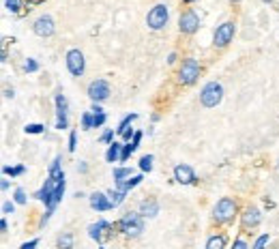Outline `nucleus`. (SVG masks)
<instances>
[{
  "label": "nucleus",
  "mask_w": 279,
  "mask_h": 249,
  "mask_svg": "<svg viewBox=\"0 0 279 249\" xmlns=\"http://www.w3.org/2000/svg\"><path fill=\"white\" fill-rule=\"evenodd\" d=\"M63 195H65V181H58V179H54V176H47L43 187H41L39 193H37V200L43 202L47 206V211H54L56 204L63 200Z\"/></svg>",
  "instance_id": "nucleus-1"
},
{
  "label": "nucleus",
  "mask_w": 279,
  "mask_h": 249,
  "mask_svg": "<svg viewBox=\"0 0 279 249\" xmlns=\"http://www.w3.org/2000/svg\"><path fill=\"white\" fill-rule=\"evenodd\" d=\"M236 217V202L232 198H221L213 209V221L215 223H230Z\"/></svg>",
  "instance_id": "nucleus-2"
},
{
  "label": "nucleus",
  "mask_w": 279,
  "mask_h": 249,
  "mask_svg": "<svg viewBox=\"0 0 279 249\" xmlns=\"http://www.w3.org/2000/svg\"><path fill=\"white\" fill-rule=\"evenodd\" d=\"M118 230L127 236H140L144 232V219L140 213H125L118 221Z\"/></svg>",
  "instance_id": "nucleus-3"
},
{
  "label": "nucleus",
  "mask_w": 279,
  "mask_h": 249,
  "mask_svg": "<svg viewBox=\"0 0 279 249\" xmlns=\"http://www.w3.org/2000/svg\"><path fill=\"white\" fill-rule=\"evenodd\" d=\"M223 99V86L219 84V82H209L202 92H200V101H202V106L204 108H215V106H219Z\"/></svg>",
  "instance_id": "nucleus-4"
},
{
  "label": "nucleus",
  "mask_w": 279,
  "mask_h": 249,
  "mask_svg": "<svg viewBox=\"0 0 279 249\" xmlns=\"http://www.w3.org/2000/svg\"><path fill=\"white\" fill-rule=\"evenodd\" d=\"M200 62L195 60V58H187V60H183V65L179 69V82L183 86H191L195 80L200 78Z\"/></svg>",
  "instance_id": "nucleus-5"
},
{
  "label": "nucleus",
  "mask_w": 279,
  "mask_h": 249,
  "mask_svg": "<svg viewBox=\"0 0 279 249\" xmlns=\"http://www.w3.org/2000/svg\"><path fill=\"white\" fill-rule=\"evenodd\" d=\"M168 17H170V11H168V7L165 5H155L148 15H146V26L150 30H161L165 24H168Z\"/></svg>",
  "instance_id": "nucleus-6"
},
{
  "label": "nucleus",
  "mask_w": 279,
  "mask_h": 249,
  "mask_svg": "<svg viewBox=\"0 0 279 249\" xmlns=\"http://www.w3.org/2000/svg\"><path fill=\"white\" fill-rule=\"evenodd\" d=\"M234 33H236V26L234 22H223L221 26H217L215 30V37H213V43L215 47H225L234 39Z\"/></svg>",
  "instance_id": "nucleus-7"
},
{
  "label": "nucleus",
  "mask_w": 279,
  "mask_h": 249,
  "mask_svg": "<svg viewBox=\"0 0 279 249\" xmlns=\"http://www.w3.org/2000/svg\"><path fill=\"white\" fill-rule=\"evenodd\" d=\"M179 28H181L183 35H193L195 30L200 28V17H198V13H195L193 9L183 11L181 17H179Z\"/></svg>",
  "instance_id": "nucleus-8"
},
{
  "label": "nucleus",
  "mask_w": 279,
  "mask_h": 249,
  "mask_svg": "<svg viewBox=\"0 0 279 249\" xmlns=\"http://www.w3.org/2000/svg\"><path fill=\"white\" fill-rule=\"evenodd\" d=\"M67 69L71 76L80 78L82 73H84L86 69V62H84V54H82L80 49H69L67 52Z\"/></svg>",
  "instance_id": "nucleus-9"
},
{
  "label": "nucleus",
  "mask_w": 279,
  "mask_h": 249,
  "mask_svg": "<svg viewBox=\"0 0 279 249\" xmlns=\"http://www.w3.org/2000/svg\"><path fill=\"white\" fill-rule=\"evenodd\" d=\"M88 97L95 101V103H101V101H106L110 97V84L106 80H95V82H90V86H88Z\"/></svg>",
  "instance_id": "nucleus-10"
},
{
  "label": "nucleus",
  "mask_w": 279,
  "mask_h": 249,
  "mask_svg": "<svg viewBox=\"0 0 279 249\" xmlns=\"http://www.w3.org/2000/svg\"><path fill=\"white\" fill-rule=\"evenodd\" d=\"M110 232H112V226L106 219H99L97 223H92L88 228V236L92 238V241H97V243H103L106 238H110L112 236Z\"/></svg>",
  "instance_id": "nucleus-11"
},
{
  "label": "nucleus",
  "mask_w": 279,
  "mask_h": 249,
  "mask_svg": "<svg viewBox=\"0 0 279 249\" xmlns=\"http://www.w3.org/2000/svg\"><path fill=\"white\" fill-rule=\"evenodd\" d=\"M56 114H58V118H56V129H67L69 127V120H67V112H69V103H67V99H65V95H56Z\"/></svg>",
  "instance_id": "nucleus-12"
},
{
  "label": "nucleus",
  "mask_w": 279,
  "mask_h": 249,
  "mask_svg": "<svg viewBox=\"0 0 279 249\" xmlns=\"http://www.w3.org/2000/svg\"><path fill=\"white\" fill-rule=\"evenodd\" d=\"M33 30H35V35H39V37H52V35H54V30H56L54 19H52L49 15H41V17L35 19Z\"/></svg>",
  "instance_id": "nucleus-13"
},
{
  "label": "nucleus",
  "mask_w": 279,
  "mask_h": 249,
  "mask_svg": "<svg viewBox=\"0 0 279 249\" xmlns=\"http://www.w3.org/2000/svg\"><path fill=\"white\" fill-rule=\"evenodd\" d=\"M174 181L181 183V185H193L198 179H195V172H193L191 165H187V163H179L176 168H174Z\"/></svg>",
  "instance_id": "nucleus-14"
},
{
  "label": "nucleus",
  "mask_w": 279,
  "mask_h": 249,
  "mask_svg": "<svg viewBox=\"0 0 279 249\" xmlns=\"http://www.w3.org/2000/svg\"><path fill=\"white\" fill-rule=\"evenodd\" d=\"M90 206L95 211H110L112 209V202H110V195L108 193H101V191H95L90 195Z\"/></svg>",
  "instance_id": "nucleus-15"
},
{
  "label": "nucleus",
  "mask_w": 279,
  "mask_h": 249,
  "mask_svg": "<svg viewBox=\"0 0 279 249\" xmlns=\"http://www.w3.org/2000/svg\"><path fill=\"white\" fill-rule=\"evenodd\" d=\"M260 219H262V215H260V211L256 209V206H247L245 209V213H243V228H256L258 223H260Z\"/></svg>",
  "instance_id": "nucleus-16"
},
{
  "label": "nucleus",
  "mask_w": 279,
  "mask_h": 249,
  "mask_svg": "<svg viewBox=\"0 0 279 249\" xmlns=\"http://www.w3.org/2000/svg\"><path fill=\"white\" fill-rule=\"evenodd\" d=\"M140 215L144 217H157L159 215V204L157 200H144L140 204Z\"/></svg>",
  "instance_id": "nucleus-17"
},
{
  "label": "nucleus",
  "mask_w": 279,
  "mask_h": 249,
  "mask_svg": "<svg viewBox=\"0 0 279 249\" xmlns=\"http://www.w3.org/2000/svg\"><path fill=\"white\" fill-rule=\"evenodd\" d=\"M120 155H122V144L112 142L110 148H108V153H106V159H108L110 163H116V161H120Z\"/></svg>",
  "instance_id": "nucleus-18"
},
{
  "label": "nucleus",
  "mask_w": 279,
  "mask_h": 249,
  "mask_svg": "<svg viewBox=\"0 0 279 249\" xmlns=\"http://www.w3.org/2000/svg\"><path fill=\"white\" fill-rule=\"evenodd\" d=\"M206 249H225V234H213L206 241Z\"/></svg>",
  "instance_id": "nucleus-19"
},
{
  "label": "nucleus",
  "mask_w": 279,
  "mask_h": 249,
  "mask_svg": "<svg viewBox=\"0 0 279 249\" xmlns=\"http://www.w3.org/2000/svg\"><path fill=\"white\" fill-rule=\"evenodd\" d=\"M108 195H110L112 209H116V206H120L122 202H125V195H127V191H122V189H110V191H108Z\"/></svg>",
  "instance_id": "nucleus-20"
},
{
  "label": "nucleus",
  "mask_w": 279,
  "mask_h": 249,
  "mask_svg": "<svg viewBox=\"0 0 279 249\" xmlns=\"http://www.w3.org/2000/svg\"><path fill=\"white\" fill-rule=\"evenodd\" d=\"M125 179H131V168H116L114 170V185L120 187Z\"/></svg>",
  "instance_id": "nucleus-21"
},
{
  "label": "nucleus",
  "mask_w": 279,
  "mask_h": 249,
  "mask_svg": "<svg viewBox=\"0 0 279 249\" xmlns=\"http://www.w3.org/2000/svg\"><path fill=\"white\" fill-rule=\"evenodd\" d=\"M58 247L60 249H73V234L71 232H65L58 236Z\"/></svg>",
  "instance_id": "nucleus-22"
},
{
  "label": "nucleus",
  "mask_w": 279,
  "mask_h": 249,
  "mask_svg": "<svg viewBox=\"0 0 279 249\" xmlns=\"http://www.w3.org/2000/svg\"><path fill=\"white\" fill-rule=\"evenodd\" d=\"M142 183V176L140 174H136V176H131V179H127L125 183H122L120 187H116V189H122V191H129V189H133V187H138Z\"/></svg>",
  "instance_id": "nucleus-23"
},
{
  "label": "nucleus",
  "mask_w": 279,
  "mask_h": 249,
  "mask_svg": "<svg viewBox=\"0 0 279 249\" xmlns=\"http://www.w3.org/2000/svg\"><path fill=\"white\" fill-rule=\"evenodd\" d=\"M136 118H138V114H129V116H125V118L120 120V124H118V129H116V131H118L120 136H122V131H125L127 127H131V122L136 120Z\"/></svg>",
  "instance_id": "nucleus-24"
},
{
  "label": "nucleus",
  "mask_w": 279,
  "mask_h": 249,
  "mask_svg": "<svg viewBox=\"0 0 279 249\" xmlns=\"http://www.w3.org/2000/svg\"><path fill=\"white\" fill-rule=\"evenodd\" d=\"M106 118H108V116H106V112H103V110H101V112H92V129L101 127V124L106 122Z\"/></svg>",
  "instance_id": "nucleus-25"
},
{
  "label": "nucleus",
  "mask_w": 279,
  "mask_h": 249,
  "mask_svg": "<svg viewBox=\"0 0 279 249\" xmlns=\"http://www.w3.org/2000/svg\"><path fill=\"white\" fill-rule=\"evenodd\" d=\"M140 170L142 172H150L153 170V155H144L140 159Z\"/></svg>",
  "instance_id": "nucleus-26"
},
{
  "label": "nucleus",
  "mask_w": 279,
  "mask_h": 249,
  "mask_svg": "<svg viewBox=\"0 0 279 249\" xmlns=\"http://www.w3.org/2000/svg\"><path fill=\"white\" fill-rule=\"evenodd\" d=\"M43 124L39 122H33V124H26V133H30V136H37V133H43Z\"/></svg>",
  "instance_id": "nucleus-27"
},
{
  "label": "nucleus",
  "mask_w": 279,
  "mask_h": 249,
  "mask_svg": "<svg viewBox=\"0 0 279 249\" xmlns=\"http://www.w3.org/2000/svg\"><path fill=\"white\" fill-rule=\"evenodd\" d=\"M268 241H271V236H268V234H262V236H258V238H256V243H253V247H251V249H264Z\"/></svg>",
  "instance_id": "nucleus-28"
},
{
  "label": "nucleus",
  "mask_w": 279,
  "mask_h": 249,
  "mask_svg": "<svg viewBox=\"0 0 279 249\" xmlns=\"http://www.w3.org/2000/svg\"><path fill=\"white\" fill-rule=\"evenodd\" d=\"M37 69H39V62H37L35 58H28V60L24 62V71H26V73H35Z\"/></svg>",
  "instance_id": "nucleus-29"
},
{
  "label": "nucleus",
  "mask_w": 279,
  "mask_h": 249,
  "mask_svg": "<svg viewBox=\"0 0 279 249\" xmlns=\"http://www.w3.org/2000/svg\"><path fill=\"white\" fill-rule=\"evenodd\" d=\"M24 165H17V168H9V165H5V168H3V172L5 174H11V176H19V174H24Z\"/></svg>",
  "instance_id": "nucleus-30"
},
{
  "label": "nucleus",
  "mask_w": 279,
  "mask_h": 249,
  "mask_svg": "<svg viewBox=\"0 0 279 249\" xmlns=\"http://www.w3.org/2000/svg\"><path fill=\"white\" fill-rule=\"evenodd\" d=\"M82 127H84V129H92V114L90 112L82 114Z\"/></svg>",
  "instance_id": "nucleus-31"
},
{
  "label": "nucleus",
  "mask_w": 279,
  "mask_h": 249,
  "mask_svg": "<svg viewBox=\"0 0 279 249\" xmlns=\"http://www.w3.org/2000/svg\"><path fill=\"white\" fill-rule=\"evenodd\" d=\"M5 7H7V11L17 13V11H19V0H7Z\"/></svg>",
  "instance_id": "nucleus-32"
},
{
  "label": "nucleus",
  "mask_w": 279,
  "mask_h": 249,
  "mask_svg": "<svg viewBox=\"0 0 279 249\" xmlns=\"http://www.w3.org/2000/svg\"><path fill=\"white\" fill-rule=\"evenodd\" d=\"M133 153V146L127 142V144H122V155H120V161H127L129 159V155Z\"/></svg>",
  "instance_id": "nucleus-33"
},
{
  "label": "nucleus",
  "mask_w": 279,
  "mask_h": 249,
  "mask_svg": "<svg viewBox=\"0 0 279 249\" xmlns=\"http://www.w3.org/2000/svg\"><path fill=\"white\" fill-rule=\"evenodd\" d=\"M15 202L17 204H26V191L24 189H15Z\"/></svg>",
  "instance_id": "nucleus-34"
},
{
  "label": "nucleus",
  "mask_w": 279,
  "mask_h": 249,
  "mask_svg": "<svg viewBox=\"0 0 279 249\" xmlns=\"http://www.w3.org/2000/svg\"><path fill=\"white\" fill-rule=\"evenodd\" d=\"M75 144H78V136H75V131H71V136H69V151L71 153L75 151Z\"/></svg>",
  "instance_id": "nucleus-35"
},
{
  "label": "nucleus",
  "mask_w": 279,
  "mask_h": 249,
  "mask_svg": "<svg viewBox=\"0 0 279 249\" xmlns=\"http://www.w3.org/2000/svg\"><path fill=\"white\" fill-rule=\"evenodd\" d=\"M140 140H142V133H140V131H136V136H133V140L129 142L131 146H133V151H136V148L140 146Z\"/></svg>",
  "instance_id": "nucleus-36"
},
{
  "label": "nucleus",
  "mask_w": 279,
  "mask_h": 249,
  "mask_svg": "<svg viewBox=\"0 0 279 249\" xmlns=\"http://www.w3.org/2000/svg\"><path fill=\"white\" fill-rule=\"evenodd\" d=\"M232 249H249V247H247V243L243 241V238H236L234 245H232Z\"/></svg>",
  "instance_id": "nucleus-37"
},
{
  "label": "nucleus",
  "mask_w": 279,
  "mask_h": 249,
  "mask_svg": "<svg viewBox=\"0 0 279 249\" xmlns=\"http://www.w3.org/2000/svg\"><path fill=\"white\" fill-rule=\"evenodd\" d=\"M112 136H114V129H108L106 133H103V136H101V142H112Z\"/></svg>",
  "instance_id": "nucleus-38"
},
{
  "label": "nucleus",
  "mask_w": 279,
  "mask_h": 249,
  "mask_svg": "<svg viewBox=\"0 0 279 249\" xmlns=\"http://www.w3.org/2000/svg\"><path fill=\"white\" fill-rule=\"evenodd\" d=\"M13 209H15V206H13V202H5V204H3V213H5V215L13 213Z\"/></svg>",
  "instance_id": "nucleus-39"
},
{
  "label": "nucleus",
  "mask_w": 279,
  "mask_h": 249,
  "mask_svg": "<svg viewBox=\"0 0 279 249\" xmlns=\"http://www.w3.org/2000/svg\"><path fill=\"white\" fill-rule=\"evenodd\" d=\"M39 245V241H37V238H33V241H28V243H24L22 245V249H35Z\"/></svg>",
  "instance_id": "nucleus-40"
},
{
  "label": "nucleus",
  "mask_w": 279,
  "mask_h": 249,
  "mask_svg": "<svg viewBox=\"0 0 279 249\" xmlns=\"http://www.w3.org/2000/svg\"><path fill=\"white\" fill-rule=\"evenodd\" d=\"M78 172H82V174H86V172H88V165H86L84 161H82V163L78 165Z\"/></svg>",
  "instance_id": "nucleus-41"
},
{
  "label": "nucleus",
  "mask_w": 279,
  "mask_h": 249,
  "mask_svg": "<svg viewBox=\"0 0 279 249\" xmlns=\"http://www.w3.org/2000/svg\"><path fill=\"white\" fill-rule=\"evenodd\" d=\"M0 230H3V232H7V230H9V223H7V219L0 221Z\"/></svg>",
  "instance_id": "nucleus-42"
},
{
  "label": "nucleus",
  "mask_w": 279,
  "mask_h": 249,
  "mask_svg": "<svg viewBox=\"0 0 279 249\" xmlns=\"http://www.w3.org/2000/svg\"><path fill=\"white\" fill-rule=\"evenodd\" d=\"M174 60H176V54H174V52H172V54L168 56V62H170V65H172V62H174Z\"/></svg>",
  "instance_id": "nucleus-43"
},
{
  "label": "nucleus",
  "mask_w": 279,
  "mask_h": 249,
  "mask_svg": "<svg viewBox=\"0 0 279 249\" xmlns=\"http://www.w3.org/2000/svg\"><path fill=\"white\" fill-rule=\"evenodd\" d=\"M0 187H3V191H7L9 189V181H3V183H0Z\"/></svg>",
  "instance_id": "nucleus-44"
},
{
  "label": "nucleus",
  "mask_w": 279,
  "mask_h": 249,
  "mask_svg": "<svg viewBox=\"0 0 279 249\" xmlns=\"http://www.w3.org/2000/svg\"><path fill=\"white\" fill-rule=\"evenodd\" d=\"M183 3H187V5H191V3H195V0H183Z\"/></svg>",
  "instance_id": "nucleus-45"
},
{
  "label": "nucleus",
  "mask_w": 279,
  "mask_h": 249,
  "mask_svg": "<svg viewBox=\"0 0 279 249\" xmlns=\"http://www.w3.org/2000/svg\"><path fill=\"white\" fill-rule=\"evenodd\" d=\"M28 3H41V0H28Z\"/></svg>",
  "instance_id": "nucleus-46"
},
{
  "label": "nucleus",
  "mask_w": 279,
  "mask_h": 249,
  "mask_svg": "<svg viewBox=\"0 0 279 249\" xmlns=\"http://www.w3.org/2000/svg\"><path fill=\"white\" fill-rule=\"evenodd\" d=\"M230 3H241V0H230Z\"/></svg>",
  "instance_id": "nucleus-47"
},
{
  "label": "nucleus",
  "mask_w": 279,
  "mask_h": 249,
  "mask_svg": "<svg viewBox=\"0 0 279 249\" xmlns=\"http://www.w3.org/2000/svg\"><path fill=\"white\" fill-rule=\"evenodd\" d=\"M99 249H106V247H99Z\"/></svg>",
  "instance_id": "nucleus-48"
},
{
  "label": "nucleus",
  "mask_w": 279,
  "mask_h": 249,
  "mask_svg": "<svg viewBox=\"0 0 279 249\" xmlns=\"http://www.w3.org/2000/svg\"><path fill=\"white\" fill-rule=\"evenodd\" d=\"M264 3H266V0H264Z\"/></svg>",
  "instance_id": "nucleus-49"
}]
</instances>
